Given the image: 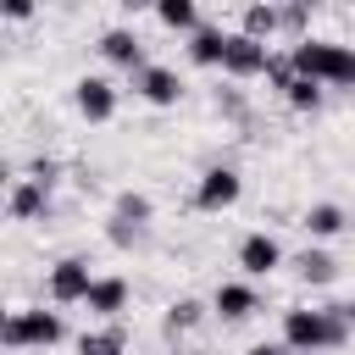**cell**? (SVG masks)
I'll return each instance as SVG.
<instances>
[{
    "label": "cell",
    "mask_w": 355,
    "mask_h": 355,
    "mask_svg": "<svg viewBox=\"0 0 355 355\" xmlns=\"http://www.w3.org/2000/svg\"><path fill=\"white\" fill-rule=\"evenodd\" d=\"M300 78H316L322 89H355V50L333 44V39H294L288 50Z\"/></svg>",
    "instance_id": "1"
},
{
    "label": "cell",
    "mask_w": 355,
    "mask_h": 355,
    "mask_svg": "<svg viewBox=\"0 0 355 355\" xmlns=\"http://www.w3.org/2000/svg\"><path fill=\"white\" fill-rule=\"evenodd\" d=\"M349 338V322L327 305V311H288L283 316V344L300 349V355H322V349H338Z\"/></svg>",
    "instance_id": "2"
},
{
    "label": "cell",
    "mask_w": 355,
    "mask_h": 355,
    "mask_svg": "<svg viewBox=\"0 0 355 355\" xmlns=\"http://www.w3.org/2000/svg\"><path fill=\"white\" fill-rule=\"evenodd\" d=\"M0 338H6V349H50L67 338V322H61V311H11Z\"/></svg>",
    "instance_id": "3"
},
{
    "label": "cell",
    "mask_w": 355,
    "mask_h": 355,
    "mask_svg": "<svg viewBox=\"0 0 355 355\" xmlns=\"http://www.w3.org/2000/svg\"><path fill=\"white\" fill-rule=\"evenodd\" d=\"M239 194H244V178H239L233 166H205L200 183H194V205H200V211H227Z\"/></svg>",
    "instance_id": "4"
},
{
    "label": "cell",
    "mask_w": 355,
    "mask_h": 355,
    "mask_svg": "<svg viewBox=\"0 0 355 355\" xmlns=\"http://www.w3.org/2000/svg\"><path fill=\"white\" fill-rule=\"evenodd\" d=\"M89 288H94L89 261L67 255V261H55V266H50V300H55V305H83V300H89Z\"/></svg>",
    "instance_id": "5"
},
{
    "label": "cell",
    "mask_w": 355,
    "mask_h": 355,
    "mask_svg": "<svg viewBox=\"0 0 355 355\" xmlns=\"http://www.w3.org/2000/svg\"><path fill=\"white\" fill-rule=\"evenodd\" d=\"M72 100H78V111H83L89 122H111V116H116V83L100 78V72L78 78V83H72Z\"/></svg>",
    "instance_id": "6"
},
{
    "label": "cell",
    "mask_w": 355,
    "mask_h": 355,
    "mask_svg": "<svg viewBox=\"0 0 355 355\" xmlns=\"http://www.w3.org/2000/svg\"><path fill=\"white\" fill-rule=\"evenodd\" d=\"M222 67H227L233 78H255V72L272 67V50H266L261 39H250V33H227V55H222Z\"/></svg>",
    "instance_id": "7"
},
{
    "label": "cell",
    "mask_w": 355,
    "mask_h": 355,
    "mask_svg": "<svg viewBox=\"0 0 355 355\" xmlns=\"http://www.w3.org/2000/svg\"><path fill=\"white\" fill-rule=\"evenodd\" d=\"M133 89H139L150 105H178V100H183V78H178L172 67H155V61H150L144 72H133Z\"/></svg>",
    "instance_id": "8"
},
{
    "label": "cell",
    "mask_w": 355,
    "mask_h": 355,
    "mask_svg": "<svg viewBox=\"0 0 355 355\" xmlns=\"http://www.w3.org/2000/svg\"><path fill=\"white\" fill-rule=\"evenodd\" d=\"M239 266H244L250 277H266V272L283 266V244H277L272 233H244V244H239Z\"/></svg>",
    "instance_id": "9"
},
{
    "label": "cell",
    "mask_w": 355,
    "mask_h": 355,
    "mask_svg": "<svg viewBox=\"0 0 355 355\" xmlns=\"http://www.w3.org/2000/svg\"><path fill=\"white\" fill-rule=\"evenodd\" d=\"M100 55L116 61V67H128V72H144V67H150V61H144V44H139L133 28H105V33H100Z\"/></svg>",
    "instance_id": "10"
},
{
    "label": "cell",
    "mask_w": 355,
    "mask_h": 355,
    "mask_svg": "<svg viewBox=\"0 0 355 355\" xmlns=\"http://www.w3.org/2000/svg\"><path fill=\"white\" fill-rule=\"evenodd\" d=\"M211 311H216L222 322H244L250 311H261V294H255L250 283H216V294H211Z\"/></svg>",
    "instance_id": "11"
},
{
    "label": "cell",
    "mask_w": 355,
    "mask_h": 355,
    "mask_svg": "<svg viewBox=\"0 0 355 355\" xmlns=\"http://www.w3.org/2000/svg\"><path fill=\"white\" fill-rule=\"evenodd\" d=\"M6 211H11L17 222H33V216H44V211H50V189H44V183H33V178H17V183H11Z\"/></svg>",
    "instance_id": "12"
},
{
    "label": "cell",
    "mask_w": 355,
    "mask_h": 355,
    "mask_svg": "<svg viewBox=\"0 0 355 355\" xmlns=\"http://www.w3.org/2000/svg\"><path fill=\"white\" fill-rule=\"evenodd\" d=\"M83 305H89L94 316H105V322H111V316H122V311H128V283H122V277H94V288H89V300H83Z\"/></svg>",
    "instance_id": "13"
},
{
    "label": "cell",
    "mask_w": 355,
    "mask_h": 355,
    "mask_svg": "<svg viewBox=\"0 0 355 355\" xmlns=\"http://www.w3.org/2000/svg\"><path fill=\"white\" fill-rule=\"evenodd\" d=\"M222 55H227V33L211 28V22H200V28L189 33V61H200V67H222Z\"/></svg>",
    "instance_id": "14"
},
{
    "label": "cell",
    "mask_w": 355,
    "mask_h": 355,
    "mask_svg": "<svg viewBox=\"0 0 355 355\" xmlns=\"http://www.w3.org/2000/svg\"><path fill=\"white\" fill-rule=\"evenodd\" d=\"M300 227H305L311 239H333V233H344V205L322 200V205H311V211L300 216Z\"/></svg>",
    "instance_id": "15"
},
{
    "label": "cell",
    "mask_w": 355,
    "mask_h": 355,
    "mask_svg": "<svg viewBox=\"0 0 355 355\" xmlns=\"http://www.w3.org/2000/svg\"><path fill=\"white\" fill-rule=\"evenodd\" d=\"M277 28H283V6H244V28H239V33H250V39L266 44Z\"/></svg>",
    "instance_id": "16"
},
{
    "label": "cell",
    "mask_w": 355,
    "mask_h": 355,
    "mask_svg": "<svg viewBox=\"0 0 355 355\" xmlns=\"http://www.w3.org/2000/svg\"><path fill=\"white\" fill-rule=\"evenodd\" d=\"M294 272H300L311 288H322V283H333V277H338V261H333L327 250H305V255L294 261Z\"/></svg>",
    "instance_id": "17"
},
{
    "label": "cell",
    "mask_w": 355,
    "mask_h": 355,
    "mask_svg": "<svg viewBox=\"0 0 355 355\" xmlns=\"http://www.w3.org/2000/svg\"><path fill=\"white\" fill-rule=\"evenodd\" d=\"M128 349V333L111 322V327H100V333H83L78 338V355H122Z\"/></svg>",
    "instance_id": "18"
},
{
    "label": "cell",
    "mask_w": 355,
    "mask_h": 355,
    "mask_svg": "<svg viewBox=\"0 0 355 355\" xmlns=\"http://www.w3.org/2000/svg\"><path fill=\"white\" fill-rule=\"evenodd\" d=\"M111 216H116V222H133V227H144V222L155 216V205H150V194H139V189H122Z\"/></svg>",
    "instance_id": "19"
},
{
    "label": "cell",
    "mask_w": 355,
    "mask_h": 355,
    "mask_svg": "<svg viewBox=\"0 0 355 355\" xmlns=\"http://www.w3.org/2000/svg\"><path fill=\"white\" fill-rule=\"evenodd\" d=\"M155 17H161V28H183V33H194V28H200L194 0H161V6H155Z\"/></svg>",
    "instance_id": "20"
},
{
    "label": "cell",
    "mask_w": 355,
    "mask_h": 355,
    "mask_svg": "<svg viewBox=\"0 0 355 355\" xmlns=\"http://www.w3.org/2000/svg\"><path fill=\"white\" fill-rule=\"evenodd\" d=\"M205 322V305L200 300H172L166 305V333H189V327H200Z\"/></svg>",
    "instance_id": "21"
},
{
    "label": "cell",
    "mask_w": 355,
    "mask_h": 355,
    "mask_svg": "<svg viewBox=\"0 0 355 355\" xmlns=\"http://www.w3.org/2000/svg\"><path fill=\"white\" fill-rule=\"evenodd\" d=\"M283 100H288L294 111H316V105H322V83H316V78H300V72H294V83L283 89Z\"/></svg>",
    "instance_id": "22"
},
{
    "label": "cell",
    "mask_w": 355,
    "mask_h": 355,
    "mask_svg": "<svg viewBox=\"0 0 355 355\" xmlns=\"http://www.w3.org/2000/svg\"><path fill=\"white\" fill-rule=\"evenodd\" d=\"M283 28L300 33V39H311V33H305V6H283Z\"/></svg>",
    "instance_id": "23"
},
{
    "label": "cell",
    "mask_w": 355,
    "mask_h": 355,
    "mask_svg": "<svg viewBox=\"0 0 355 355\" xmlns=\"http://www.w3.org/2000/svg\"><path fill=\"white\" fill-rule=\"evenodd\" d=\"M216 105H222V111H227V116H244V94H239V89H227V94H222V100H216Z\"/></svg>",
    "instance_id": "24"
},
{
    "label": "cell",
    "mask_w": 355,
    "mask_h": 355,
    "mask_svg": "<svg viewBox=\"0 0 355 355\" xmlns=\"http://www.w3.org/2000/svg\"><path fill=\"white\" fill-rule=\"evenodd\" d=\"M250 355H288V344H250Z\"/></svg>",
    "instance_id": "25"
},
{
    "label": "cell",
    "mask_w": 355,
    "mask_h": 355,
    "mask_svg": "<svg viewBox=\"0 0 355 355\" xmlns=\"http://www.w3.org/2000/svg\"><path fill=\"white\" fill-rule=\"evenodd\" d=\"M333 311H338V316H344V322L355 327V300H344V305H333Z\"/></svg>",
    "instance_id": "26"
},
{
    "label": "cell",
    "mask_w": 355,
    "mask_h": 355,
    "mask_svg": "<svg viewBox=\"0 0 355 355\" xmlns=\"http://www.w3.org/2000/svg\"><path fill=\"white\" fill-rule=\"evenodd\" d=\"M288 355H300V349H288Z\"/></svg>",
    "instance_id": "27"
}]
</instances>
